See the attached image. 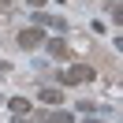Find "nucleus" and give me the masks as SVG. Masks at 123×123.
I'll list each match as a JSON object with an SVG mask.
<instances>
[{
  "label": "nucleus",
  "mask_w": 123,
  "mask_h": 123,
  "mask_svg": "<svg viewBox=\"0 0 123 123\" xmlns=\"http://www.w3.org/2000/svg\"><path fill=\"white\" fill-rule=\"evenodd\" d=\"M60 82H63V86H82V82H93V67H90V63H71V67L60 75Z\"/></svg>",
  "instance_id": "1"
},
{
  "label": "nucleus",
  "mask_w": 123,
  "mask_h": 123,
  "mask_svg": "<svg viewBox=\"0 0 123 123\" xmlns=\"http://www.w3.org/2000/svg\"><path fill=\"white\" fill-rule=\"evenodd\" d=\"M19 49H37V45H45V30L41 26H30V30H19Z\"/></svg>",
  "instance_id": "2"
},
{
  "label": "nucleus",
  "mask_w": 123,
  "mask_h": 123,
  "mask_svg": "<svg viewBox=\"0 0 123 123\" xmlns=\"http://www.w3.org/2000/svg\"><path fill=\"white\" fill-rule=\"evenodd\" d=\"M45 52L56 56V60H71V45H67L63 37H49V41H45Z\"/></svg>",
  "instance_id": "3"
},
{
  "label": "nucleus",
  "mask_w": 123,
  "mask_h": 123,
  "mask_svg": "<svg viewBox=\"0 0 123 123\" xmlns=\"http://www.w3.org/2000/svg\"><path fill=\"white\" fill-rule=\"evenodd\" d=\"M34 26H49V30H67V19H60V15H45V11H37V15H34Z\"/></svg>",
  "instance_id": "4"
},
{
  "label": "nucleus",
  "mask_w": 123,
  "mask_h": 123,
  "mask_svg": "<svg viewBox=\"0 0 123 123\" xmlns=\"http://www.w3.org/2000/svg\"><path fill=\"white\" fill-rule=\"evenodd\" d=\"M37 101L41 105H63V90H41Z\"/></svg>",
  "instance_id": "5"
},
{
  "label": "nucleus",
  "mask_w": 123,
  "mask_h": 123,
  "mask_svg": "<svg viewBox=\"0 0 123 123\" xmlns=\"http://www.w3.org/2000/svg\"><path fill=\"white\" fill-rule=\"evenodd\" d=\"M8 108H11V116H26V112H30V101H26V97H11Z\"/></svg>",
  "instance_id": "6"
},
{
  "label": "nucleus",
  "mask_w": 123,
  "mask_h": 123,
  "mask_svg": "<svg viewBox=\"0 0 123 123\" xmlns=\"http://www.w3.org/2000/svg\"><path fill=\"white\" fill-rule=\"evenodd\" d=\"M49 119H52V123H75V116H71V112H56V116H49Z\"/></svg>",
  "instance_id": "7"
},
{
  "label": "nucleus",
  "mask_w": 123,
  "mask_h": 123,
  "mask_svg": "<svg viewBox=\"0 0 123 123\" xmlns=\"http://www.w3.org/2000/svg\"><path fill=\"white\" fill-rule=\"evenodd\" d=\"M26 4H30L34 11H41V8H45V0H26Z\"/></svg>",
  "instance_id": "8"
},
{
  "label": "nucleus",
  "mask_w": 123,
  "mask_h": 123,
  "mask_svg": "<svg viewBox=\"0 0 123 123\" xmlns=\"http://www.w3.org/2000/svg\"><path fill=\"white\" fill-rule=\"evenodd\" d=\"M82 123H101V119H97V116H90V119H82Z\"/></svg>",
  "instance_id": "9"
}]
</instances>
